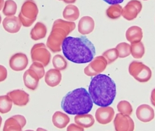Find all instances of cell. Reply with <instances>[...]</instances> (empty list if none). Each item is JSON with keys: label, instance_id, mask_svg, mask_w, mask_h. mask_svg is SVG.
Wrapping results in <instances>:
<instances>
[{"label": "cell", "instance_id": "cell-1", "mask_svg": "<svg viewBox=\"0 0 155 131\" xmlns=\"http://www.w3.org/2000/svg\"><path fill=\"white\" fill-rule=\"evenodd\" d=\"M61 48L65 57L75 64L90 62L96 55L94 46L85 36L67 37L63 41Z\"/></svg>", "mask_w": 155, "mask_h": 131}, {"label": "cell", "instance_id": "cell-2", "mask_svg": "<svg viewBox=\"0 0 155 131\" xmlns=\"http://www.w3.org/2000/svg\"><path fill=\"white\" fill-rule=\"evenodd\" d=\"M116 85L114 80L104 74H98L92 78L89 93L93 103L99 107L109 106L116 96Z\"/></svg>", "mask_w": 155, "mask_h": 131}, {"label": "cell", "instance_id": "cell-3", "mask_svg": "<svg viewBox=\"0 0 155 131\" xmlns=\"http://www.w3.org/2000/svg\"><path fill=\"white\" fill-rule=\"evenodd\" d=\"M92 98L84 87L78 88L68 93L62 99L61 108L70 115L89 113L93 108Z\"/></svg>", "mask_w": 155, "mask_h": 131}, {"label": "cell", "instance_id": "cell-4", "mask_svg": "<svg viewBox=\"0 0 155 131\" xmlns=\"http://www.w3.org/2000/svg\"><path fill=\"white\" fill-rule=\"evenodd\" d=\"M39 14V9L34 0H26L22 5L19 18L24 27H30L34 23Z\"/></svg>", "mask_w": 155, "mask_h": 131}, {"label": "cell", "instance_id": "cell-5", "mask_svg": "<svg viewBox=\"0 0 155 131\" xmlns=\"http://www.w3.org/2000/svg\"><path fill=\"white\" fill-rule=\"evenodd\" d=\"M130 74L140 83L148 82L152 77V70L147 65L141 62L134 61L129 65Z\"/></svg>", "mask_w": 155, "mask_h": 131}, {"label": "cell", "instance_id": "cell-6", "mask_svg": "<svg viewBox=\"0 0 155 131\" xmlns=\"http://www.w3.org/2000/svg\"><path fill=\"white\" fill-rule=\"evenodd\" d=\"M68 34L61 28H52L47 40V47L53 52L58 53L62 50L63 41Z\"/></svg>", "mask_w": 155, "mask_h": 131}, {"label": "cell", "instance_id": "cell-7", "mask_svg": "<svg viewBox=\"0 0 155 131\" xmlns=\"http://www.w3.org/2000/svg\"><path fill=\"white\" fill-rule=\"evenodd\" d=\"M33 62H39L47 67L51 60V54L44 43H38L32 47L31 51Z\"/></svg>", "mask_w": 155, "mask_h": 131}, {"label": "cell", "instance_id": "cell-8", "mask_svg": "<svg viewBox=\"0 0 155 131\" xmlns=\"http://www.w3.org/2000/svg\"><path fill=\"white\" fill-rule=\"evenodd\" d=\"M107 64V62L103 55L97 56L93 58L84 69V73L88 77L96 76L106 70Z\"/></svg>", "mask_w": 155, "mask_h": 131}, {"label": "cell", "instance_id": "cell-9", "mask_svg": "<svg viewBox=\"0 0 155 131\" xmlns=\"http://www.w3.org/2000/svg\"><path fill=\"white\" fill-rule=\"evenodd\" d=\"M142 9V4L138 0L129 1L122 9L121 15L127 21H132L137 18Z\"/></svg>", "mask_w": 155, "mask_h": 131}, {"label": "cell", "instance_id": "cell-10", "mask_svg": "<svg viewBox=\"0 0 155 131\" xmlns=\"http://www.w3.org/2000/svg\"><path fill=\"white\" fill-rule=\"evenodd\" d=\"M114 125L116 131H134L135 124L132 118L128 115L118 113L115 116Z\"/></svg>", "mask_w": 155, "mask_h": 131}, {"label": "cell", "instance_id": "cell-11", "mask_svg": "<svg viewBox=\"0 0 155 131\" xmlns=\"http://www.w3.org/2000/svg\"><path fill=\"white\" fill-rule=\"evenodd\" d=\"M26 124V120L24 116H12L5 121L3 131H22Z\"/></svg>", "mask_w": 155, "mask_h": 131}, {"label": "cell", "instance_id": "cell-12", "mask_svg": "<svg viewBox=\"0 0 155 131\" xmlns=\"http://www.w3.org/2000/svg\"><path fill=\"white\" fill-rule=\"evenodd\" d=\"M114 109L109 107H101L96 111L95 118L96 121L102 125H106L111 123L114 117Z\"/></svg>", "mask_w": 155, "mask_h": 131}, {"label": "cell", "instance_id": "cell-13", "mask_svg": "<svg viewBox=\"0 0 155 131\" xmlns=\"http://www.w3.org/2000/svg\"><path fill=\"white\" fill-rule=\"evenodd\" d=\"M29 60L26 54L18 53L13 55L9 61L10 68L14 71H22L25 70Z\"/></svg>", "mask_w": 155, "mask_h": 131}, {"label": "cell", "instance_id": "cell-14", "mask_svg": "<svg viewBox=\"0 0 155 131\" xmlns=\"http://www.w3.org/2000/svg\"><path fill=\"white\" fill-rule=\"evenodd\" d=\"M22 25L19 17L15 15L7 16L2 21L4 29L9 33H18L20 31Z\"/></svg>", "mask_w": 155, "mask_h": 131}, {"label": "cell", "instance_id": "cell-15", "mask_svg": "<svg viewBox=\"0 0 155 131\" xmlns=\"http://www.w3.org/2000/svg\"><path fill=\"white\" fill-rule=\"evenodd\" d=\"M136 116L140 121L149 123L154 119L155 112L149 105L142 104L137 109Z\"/></svg>", "mask_w": 155, "mask_h": 131}, {"label": "cell", "instance_id": "cell-16", "mask_svg": "<svg viewBox=\"0 0 155 131\" xmlns=\"http://www.w3.org/2000/svg\"><path fill=\"white\" fill-rule=\"evenodd\" d=\"M12 103L18 106L22 107L27 105L29 101V95L23 90L17 89L7 93Z\"/></svg>", "mask_w": 155, "mask_h": 131}, {"label": "cell", "instance_id": "cell-17", "mask_svg": "<svg viewBox=\"0 0 155 131\" xmlns=\"http://www.w3.org/2000/svg\"><path fill=\"white\" fill-rule=\"evenodd\" d=\"M23 82L25 86L30 90H35L37 89L39 85V76L31 69L26 70L23 74Z\"/></svg>", "mask_w": 155, "mask_h": 131}, {"label": "cell", "instance_id": "cell-18", "mask_svg": "<svg viewBox=\"0 0 155 131\" xmlns=\"http://www.w3.org/2000/svg\"><path fill=\"white\" fill-rule=\"evenodd\" d=\"M95 26L93 18L89 16L81 18L78 23V30L79 33L82 35H86L93 31Z\"/></svg>", "mask_w": 155, "mask_h": 131}, {"label": "cell", "instance_id": "cell-19", "mask_svg": "<svg viewBox=\"0 0 155 131\" xmlns=\"http://www.w3.org/2000/svg\"><path fill=\"white\" fill-rule=\"evenodd\" d=\"M62 79V75L60 70L57 69H50L45 74V82L47 85L54 87L59 85Z\"/></svg>", "mask_w": 155, "mask_h": 131}, {"label": "cell", "instance_id": "cell-20", "mask_svg": "<svg viewBox=\"0 0 155 131\" xmlns=\"http://www.w3.org/2000/svg\"><path fill=\"white\" fill-rule=\"evenodd\" d=\"M125 37L131 44L140 42L143 38L142 29L139 26H132L126 31Z\"/></svg>", "mask_w": 155, "mask_h": 131}, {"label": "cell", "instance_id": "cell-21", "mask_svg": "<svg viewBox=\"0 0 155 131\" xmlns=\"http://www.w3.org/2000/svg\"><path fill=\"white\" fill-rule=\"evenodd\" d=\"M70 121V117L66 114L61 112L56 111L52 117V122L55 127L59 129L65 128Z\"/></svg>", "mask_w": 155, "mask_h": 131}, {"label": "cell", "instance_id": "cell-22", "mask_svg": "<svg viewBox=\"0 0 155 131\" xmlns=\"http://www.w3.org/2000/svg\"><path fill=\"white\" fill-rule=\"evenodd\" d=\"M47 29L46 26L42 22H37L31 31V37L33 40L37 41L44 39L46 36Z\"/></svg>", "mask_w": 155, "mask_h": 131}, {"label": "cell", "instance_id": "cell-23", "mask_svg": "<svg viewBox=\"0 0 155 131\" xmlns=\"http://www.w3.org/2000/svg\"><path fill=\"white\" fill-rule=\"evenodd\" d=\"M79 15L80 12L77 6L72 4L66 6L62 12L64 18L70 22L77 21L79 17Z\"/></svg>", "mask_w": 155, "mask_h": 131}, {"label": "cell", "instance_id": "cell-24", "mask_svg": "<svg viewBox=\"0 0 155 131\" xmlns=\"http://www.w3.org/2000/svg\"><path fill=\"white\" fill-rule=\"evenodd\" d=\"M75 123L84 128H88L92 126L94 123V119L91 114H84L76 115L74 118Z\"/></svg>", "mask_w": 155, "mask_h": 131}, {"label": "cell", "instance_id": "cell-25", "mask_svg": "<svg viewBox=\"0 0 155 131\" xmlns=\"http://www.w3.org/2000/svg\"><path fill=\"white\" fill-rule=\"evenodd\" d=\"M76 28V24L73 22L66 21L61 19L55 20L53 25L52 28H61L69 34Z\"/></svg>", "mask_w": 155, "mask_h": 131}, {"label": "cell", "instance_id": "cell-26", "mask_svg": "<svg viewBox=\"0 0 155 131\" xmlns=\"http://www.w3.org/2000/svg\"><path fill=\"white\" fill-rule=\"evenodd\" d=\"M145 47L141 41L131 44V54L134 58H142L145 54Z\"/></svg>", "mask_w": 155, "mask_h": 131}, {"label": "cell", "instance_id": "cell-27", "mask_svg": "<svg viewBox=\"0 0 155 131\" xmlns=\"http://www.w3.org/2000/svg\"><path fill=\"white\" fill-rule=\"evenodd\" d=\"M12 101L8 95L0 96V113L6 114L9 112L12 107Z\"/></svg>", "mask_w": 155, "mask_h": 131}, {"label": "cell", "instance_id": "cell-28", "mask_svg": "<svg viewBox=\"0 0 155 131\" xmlns=\"http://www.w3.org/2000/svg\"><path fill=\"white\" fill-rule=\"evenodd\" d=\"M122 7L119 4H113L106 10V15L111 19H118L121 16Z\"/></svg>", "mask_w": 155, "mask_h": 131}, {"label": "cell", "instance_id": "cell-29", "mask_svg": "<svg viewBox=\"0 0 155 131\" xmlns=\"http://www.w3.org/2000/svg\"><path fill=\"white\" fill-rule=\"evenodd\" d=\"M17 11V5L14 0H7L4 3L2 13L4 15H15Z\"/></svg>", "mask_w": 155, "mask_h": 131}, {"label": "cell", "instance_id": "cell-30", "mask_svg": "<svg viewBox=\"0 0 155 131\" xmlns=\"http://www.w3.org/2000/svg\"><path fill=\"white\" fill-rule=\"evenodd\" d=\"M53 65L54 68L59 70H65L67 68L68 63L65 58L61 55H55L53 58Z\"/></svg>", "mask_w": 155, "mask_h": 131}, {"label": "cell", "instance_id": "cell-31", "mask_svg": "<svg viewBox=\"0 0 155 131\" xmlns=\"http://www.w3.org/2000/svg\"><path fill=\"white\" fill-rule=\"evenodd\" d=\"M117 108L120 113L128 116L132 114L133 111L132 106L130 103L127 101L122 100L120 101L117 106Z\"/></svg>", "mask_w": 155, "mask_h": 131}, {"label": "cell", "instance_id": "cell-32", "mask_svg": "<svg viewBox=\"0 0 155 131\" xmlns=\"http://www.w3.org/2000/svg\"><path fill=\"white\" fill-rule=\"evenodd\" d=\"M116 48L118 53L119 58H124L131 54V45L127 43H120L117 46Z\"/></svg>", "mask_w": 155, "mask_h": 131}, {"label": "cell", "instance_id": "cell-33", "mask_svg": "<svg viewBox=\"0 0 155 131\" xmlns=\"http://www.w3.org/2000/svg\"><path fill=\"white\" fill-rule=\"evenodd\" d=\"M102 55L105 58L108 64H110L115 61L119 57L118 53L116 48H111L106 50L103 53Z\"/></svg>", "mask_w": 155, "mask_h": 131}, {"label": "cell", "instance_id": "cell-34", "mask_svg": "<svg viewBox=\"0 0 155 131\" xmlns=\"http://www.w3.org/2000/svg\"><path fill=\"white\" fill-rule=\"evenodd\" d=\"M44 65L39 62H33L30 66V69L33 70L39 76V79H41L45 75V70Z\"/></svg>", "mask_w": 155, "mask_h": 131}, {"label": "cell", "instance_id": "cell-35", "mask_svg": "<svg viewBox=\"0 0 155 131\" xmlns=\"http://www.w3.org/2000/svg\"><path fill=\"white\" fill-rule=\"evenodd\" d=\"M7 75L8 72L7 68L3 65H0V82H3L7 79Z\"/></svg>", "mask_w": 155, "mask_h": 131}, {"label": "cell", "instance_id": "cell-36", "mask_svg": "<svg viewBox=\"0 0 155 131\" xmlns=\"http://www.w3.org/2000/svg\"><path fill=\"white\" fill-rule=\"evenodd\" d=\"M67 131H84V128L77 123H71L68 126Z\"/></svg>", "mask_w": 155, "mask_h": 131}, {"label": "cell", "instance_id": "cell-37", "mask_svg": "<svg viewBox=\"0 0 155 131\" xmlns=\"http://www.w3.org/2000/svg\"><path fill=\"white\" fill-rule=\"evenodd\" d=\"M103 1L110 5L119 4L122 3L124 1V0H103Z\"/></svg>", "mask_w": 155, "mask_h": 131}, {"label": "cell", "instance_id": "cell-38", "mask_svg": "<svg viewBox=\"0 0 155 131\" xmlns=\"http://www.w3.org/2000/svg\"><path fill=\"white\" fill-rule=\"evenodd\" d=\"M150 101L152 104V105L155 107V89H154L151 93L150 96Z\"/></svg>", "mask_w": 155, "mask_h": 131}, {"label": "cell", "instance_id": "cell-39", "mask_svg": "<svg viewBox=\"0 0 155 131\" xmlns=\"http://www.w3.org/2000/svg\"><path fill=\"white\" fill-rule=\"evenodd\" d=\"M66 4H74L76 2L77 0H62Z\"/></svg>", "mask_w": 155, "mask_h": 131}, {"label": "cell", "instance_id": "cell-40", "mask_svg": "<svg viewBox=\"0 0 155 131\" xmlns=\"http://www.w3.org/2000/svg\"><path fill=\"white\" fill-rule=\"evenodd\" d=\"M4 0H0V11L3 9L4 6Z\"/></svg>", "mask_w": 155, "mask_h": 131}, {"label": "cell", "instance_id": "cell-41", "mask_svg": "<svg viewBox=\"0 0 155 131\" xmlns=\"http://www.w3.org/2000/svg\"><path fill=\"white\" fill-rule=\"evenodd\" d=\"M2 117L0 116V128H1V126L2 124Z\"/></svg>", "mask_w": 155, "mask_h": 131}, {"label": "cell", "instance_id": "cell-42", "mask_svg": "<svg viewBox=\"0 0 155 131\" xmlns=\"http://www.w3.org/2000/svg\"><path fill=\"white\" fill-rule=\"evenodd\" d=\"M1 21H2V18H1V16L0 15V23H1Z\"/></svg>", "mask_w": 155, "mask_h": 131}, {"label": "cell", "instance_id": "cell-43", "mask_svg": "<svg viewBox=\"0 0 155 131\" xmlns=\"http://www.w3.org/2000/svg\"><path fill=\"white\" fill-rule=\"evenodd\" d=\"M143 1H147V0H143Z\"/></svg>", "mask_w": 155, "mask_h": 131}, {"label": "cell", "instance_id": "cell-44", "mask_svg": "<svg viewBox=\"0 0 155 131\" xmlns=\"http://www.w3.org/2000/svg\"><path fill=\"white\" fill-rule=\"evenodd\" d=\"M58 1H62V0H58Z\"/></svg>", "mask_w": 155, "mask_h": 131}]
</instances>
